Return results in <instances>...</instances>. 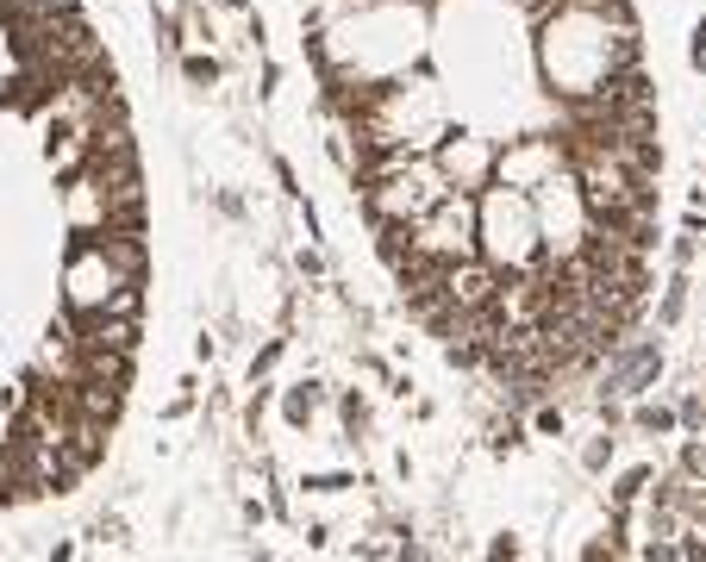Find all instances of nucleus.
<instances>
[{
	"mask_svg": "<svg viewBox=\"0 0 706 562\" xmlns=\"http://www.w3.org/2000/svg\"><path fill=\"white\" fill-rule=\"evenodd\" d=\"M151 301V169L101 26L81 0H0V512L106 462Z\"/></svg>",
	"mask_w": 706,
	"mask_h": 562,
	"instance_id": "obj_2",
	"label": "nucleus"
},
{
	"mask_svg": "<svg viewBox=\"0 0 706 562\" xmlns=\"http://www.w3.org/2000/svg\"><path fill=\"white\" fill-rule=\"evenodd\" d=\"M326 144L413 325L538 400L631 337L663 244L638 0H294Z\"/></svg>",
	"mask_w": 706,
	"mask_h": 562,
	"instance_id": "obj_1",
	"label": "nucleus"
}]
</instances>
